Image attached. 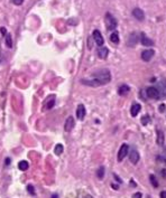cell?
I'll use <instances>...</instances> for the list:
<instances>
[{
	"label": "cell",
	"instance_id": "cell-34",
	"mask_svg": "<svg viewBox=\"0 0 166 198\" xmlns=\"http://www.w3.org/2000/svg\"><path fill=\"white\" fill-rule=\"evenodd\" d=\"M81 198H93L92 197V196H91V195H88V194H85V195H83L82 197Z\"/></svg>",
	"mask_w": 166,
	"mask_h": 198
},
{
	"label": "cell",
	"instance_id": "cell-6",
	"mask_svg": "<svg viewBox=\"0 0 166 198\" xmlns=\"http://www.w3.org/2000/svg\"><path fill=\"white\" fill-rule=\"evenodd\" d=\"M154 54H155V52H154L153 49H146V50H144V52L142 53V59L143 61H145V62H149V61L153 58Z\"/></svg>",
	"mask_w": 166,
	"mask_h": 198
},
{
	"label": "cell",
	"instance_id": "cell-35",
	"mask_svg": "<svg viewBox=\"0 0 166 198\" xmlns=\"http://www.w3.org/2000/svg\"><path fill=\"white\" fill-rule=\"evenodd\" d=\"M114 178H116V179H117V180H118V182H122V180H121V179H120V178H119V177H118V176H117V175H116V174H114Z\"/></svg>",
	"mask_w": 166,
	"mask_h": 198
},
{
	"label": "cell",
	"instance_id": "cell-7",
	"mask_svg": "<svg viewBox=\"0 0 166 198\" xmlns=\"http://www.w3.org/2000/svg\"><path fill=\"white\" fill-rule=\"evenodd\" d=\"M74 123H75L74 122V118L73 116H69V118L66 119L65 124H64V130L66 132H70L73 129V127H74Z\"/></svg>",
	"mask_w": 166,
	"mask_h": 198
},
{
	"label": "cell",
	"instance_id": "cell-13",
	"mask_svg": "<svg viewBox=\"0 0 166 198\" xmlns=\"http://www.w3.org/2000/svg\"><path fill=\"white\" fill-rule=\"evenodd\" d=\"M54 104H55V96H54V95H51V96L47 99V101L45 102L44 109H45V110H51V109L54 106Z\"/></svg>",
	"mask_w": 166,
	"mask_h": 198
},
{
	"label": "cell",
	"instance_id": "cell-31",
	"mask_svg": "<svg viewBox=\"0 0 166 198\" xmlns=\"http://www.w3.org/2000/svg\"><path fill=\"white\" fill-rule=\"evenodd\" d=\"M0 31H1V34H2V35H7V29H6L5 27L0 28Z\"/></svg>",
	"mask_w": 166,
	"mask_h": 198
},
{
	"label": "cell",
	"instance_id": "cell-37",
	"mask_svg": "<svg viewBox=\"0 0 166 198\" xmlns=\"http://www.w3.org/2000/svg\"><path fill=\"white\" fill-rule=\"evenodd\" d=\"M6 165H10V159H9V158H7V159H6Z\"/></svg>",
	"mask_w": 166,
	"mask_h": 198
},
{
	"label": "cell",
	"instance_id": "cell-1",
	"mask_svg": "<svg viewBox=\"0 0 166 198\" xmlns=\"http://www.w3.org/2000/svg\"><path fill=\"white\" fill-rule=\"evenodd\" d=\"M111 81V74L108 70H101L99 72H96V73L92 74L91 78L89 80H81V83L84 84V85H88V86H92V87H97V86H101V85H106Z\"/></svg>",
	"mask_w": 166,
	"mask_h": 198
},
{
	"label": "cell",
	"instance_id": "cell-15",
	"mask_svg": "<svg viewBox=\"0 0 166 198\" xmlns=\"http://www.w3.org/2000/svg\"><path fill=\"white\" fill-rule=\"evenodd\" d=\"M129 91H130V89H129L128 85L122 84V85L118 89V94H119V95H121V96H124V95H127V94L129 93Z\"/></svg>",
	"mask_w": 166,
	"mask_h": 198
},
{
	"label": "cell",
	"instance_id": "cell-23",
	"mask_svg": "<svg viewBox=\"0 0 166 198\" xmlns=\"http://www.w3.org/2000/svg\"><path fill=\"white\" fill-rule=\"evenodd\" d=\"M149 179H150V182H152V185L155 188L158 187V181H157V179H156V177L154 175H150V176H149Z\"/></svg>",
	"mask_w": 166,
	"mask_h": 198
},
{
	"label": "cell",
	"instance_id": "cell-18",
	"mask_svg": "<svg viewBox=\"0 0 166 198\" xmlns=\"http://www.w3.org/2000/svg\"><path fill=\"white\" fill-rule=\"evenodd\" d=\"M136 44H137V34H132V35L129 36V40H128V45L130 46V47H132V46H135Z\"/></svg>",
	"mask_w": 166,
	"mask_h": 198
},
{
	"label": "cell",
	"instance_id": "cell-10",
	"mask_svg": "<svg viewBox=\"0 0 166 198\" xmlns=\"http://www.w3.org/2000/svg\"><path fill=\"white\" fill-rule=\"evenodd\" d=\"M132 15H134V17L136 19H138L139 21H142L145 19V14H144V11L142 9H139V8H135L134 10H132Z\"/></svg>",
	"mask_w": 166,
	"mask_h": 198
},
{
	"label": "cell",
	"instance_id": "cell-3",
	"mask_svg": "<svg viewBox=\"0 0 166 198\" xmlns=\"http://www.w3.org/2000/svg\"><path fill=\"white\" fill-rule=\"evenodd\" d=\"M128 150H129L128 144H126V143L121 144L120 149H119V152H118V161H119V162H121V161L125 159V157L128 155Z\"/></svg>",
	"mask_w": 166,
	"mask_h": 198
},
{
	"label": "cell",
	"instance_id": "cell-4",
	"mask_svg": "<svg viewBox=\"0 0 166 198\" xmlns=\"http://www.w3.org/2000/svg\"><path fill=\"white\" fill-rule=\"evenodd\" d=\"M146 93H147V96L149 99H153V100H157L159 99V92L158 90L156 89V87H148L147 90H146Z\"/></svg>",
	"mask_w": 166,
	"mask_h": 198
},
{
	"label": "cell",
	"instance_id": "cell-20",
	"mask_svg": "<svg viewBox=\"0 0 166 198\" xmlns=\"http://www.w3.org/2000/svg\"><path fill=\"white\" fill-rule=\"evenodd\" d=\"M63 150H64L63 146L61 144V143H59V144H56L55 149H54V153H55V155H57V156H60V155H62V153H63Z\"/></svg>",
	"mask_w": 166,
	"mask_h": 198
},
{
	"label": "cell",
	"instance_id": "cell-30",
	"mask_svg": "<svg viewBox=\"0 0 166 198\" xmlns=\"http://www.w3.org/2000/svg\"><path fill=\"white\" fill-rule=\"evenodd\" d=\"M143 195L140 194V193H136V194L132 195V198H142Z\"/></svg>",
	"mask_w": 166,
	"mask_h": 198
},
{
	"label": "cell",
	"instance_id": "cell-33",
	"mask_svg": "<svg viewBox=\"0 0 166 198\" xmlns=\"http://www.w3.org/2000/svg\"><path fill=\"white\" fill-rule=\"evenodd\" d=\"M161 198H166V190L161 193Z\"/></svg>",
	"mask_w": 166,
	"mask_h": 198
},
{
	"label": "cell",
	"instance_id": "cell-25",
	"mask_svg": "<svg viewBox=\"0 0 166 198\" xmlns=\"http://www.w3.org/2000/svg\"><path fill=\"white\" fill-rule=\"evenodd\" d=\"M149 120H150V119H149V116H148V115H145V116H144V118L142 119V123H143V125L148 124Z\"/></svg>",
	"mask_w": 166,
	"mask_h": 198
},
{
	"label": "cell",
	"instance_id": "cell-29",
	"mask_svg": "<svg viewBox=\"0 0 166 198\" xmlns=\"http://www.w3.org/2000/svg\"><path fill=\"white\" fill-rule=\"evenodd\" d=\"M161 175H162L163 178H165V179H166V168H164V169H162V170H161Z\"/></svg>",
	"mask_w": 166,
	"mask_h": 198
},
{
	"label": "cell",
	"instance_id": "cell-24",
	"mask_svg": "<svg viewBox=\"0 0 166 198\" xmlns=\"http://www.w3.org/2000/svg\"><path fill=\"white\" fill-rule=\"evenodd\" d=\"M97 176L99 179H102L104 176V167H100L97 171Z\"/></svg>",
	"mask_w": 166,
	"mask_h": 198
},
{
	"label": "cell",
	"instance_id": "cell-5",
	"mask_svg": "<svg viewBox=\"0 0 166 198\" xmlns=\"http://www.w3.org/2000/svg\"><path fill=\"white\" fill-rule=\"evenodd\" d=\"M92 36H93V39L94 42H96V44H97L98 46H103V43H104V39L103 37H102V35H101V33L98 29H96V30L92 33Z\"/></svg>",
	"mask_w": 166,
	"mask_h": 198
},
{
	"label": "cell",
	"instance_id": "cell-39",
	"mask_svg": "<svg viewBox=\"0 0 166 198\" xmlns=\"http://www.w3.org/2000/svg\"><path fill=\"white\" fill-rule=\"evenodd\" d=\"M163 153H164V156L166 157V147H165V148H164V151H163Z\"/></svg>",
	"mask_w": 166,
	"mask_h": 198
},
{
	"label": "cell",
	"instance_id": "cell-16",
	"mask_svg": "<svg viewBox=\"0 0 166 198\" xmlns=\"http://www.w3.org/2000/svg\"><path fill=\"white\" fill-rule=\"evenodd\" d=\"M140 109H142V106H140V104H138V103H135V104H132V110H130V114H132V116H136V115L139 113Z\"/></svg>",
	"mask_w": 166,
	"mask_h": 198
},
{
	"label": "cell",
	"instance_id": "cell-26",
	"mask_svg": "<svg viewBox=\"0 0 166 198\" xmlns=\"http://www.w3.org/2000/svg\"><path fill=\"white\" fill-rule=\"evenodd\" d=\"M27 191L29 194H31L33 196H35V190H34V187L31 186V185H28L27 186Z\"/></svg>",
	"mask_w": 166,
	"mask_h": 198
},
{
	"label": "cell",
	"instance_id": "cell-32",
	"mask_svg": "<svg viewBox=\"0 0 166 198\" xmlns=\"http://www.w3.org/2000/svg\"><path fill=\"white\" fill-rule=\"evenodd\" d=\"M158 110H159V112H164V111H165V105H164V104L159 105V109H158Z\"/></svg>",
	"mask_w": 166,
	"mask_h": 198
},
{
	"label": "cell",
	"instance_id": "cell-8",
	"mask_svg": "<svg viewBox=\"0 0 166 198\" xmlns=\"http://www.w3.org/2000/svg\"><path fill=\"white\" fill-rule=\"evenodd\" d=\"M157 90H158V92H159V95L166 96V80H162L161 82H158Z\"/></svg>",
	"mask_w": 166,
	"mask_h": 198
},
{
	"label": "cell",
	"instance_id": "cell-19",
	"mask_svg": "<svg viewBox=\"0 0 166 198\" xmlns=\"http://www.w3.org/2000/svg\"><path fill=\"white\" fill-rule=\"evenodd\" d=\"M28 167H29V165H28V162L27 161H25V160H23V161H20V162L18 163V168H19L21 171L27 170Z\"/></svg>",
	"mask_w": 166,
	"mask_h": 198
},
{
	"label": "cell",
	"instance_id": "cell-2",
	"mask_svg": "<svg viewBox=\"0 0 166 198\" xmlns=\"http://www.w3.org/2000/svg\"><path fill=\"white\" fill-rule=\"evenodd\" d=\"M106 27H107L108 30H114L116 29L117 27V20H116V18L112 16L111 14H106Z\"/></svg>",
	"mask_w": 166,
	"mask_h": 198
},
{
	"label": "cell",
	"instance_id": "cell-11",
	"mask_svg": "<svg viewBox=\"0 0 166 198\" xmlns=\"http://www.w3.org/2000/svg\"><path fill=\"white\" fill-rule=\"evenodd\" d=\"M84 116H85V108L83 104H80L76 109V118L79 120H83Z\"/></svg>",
	"mask_w": 166,
	"mask_h": 198
},
{
	"label": "cell",
	"instance_id": "cell-12",
	"mask_svg": "<svg viewBox=\"0 0 166 198\" xmlns=\"http://www.w3.org/2000/svg\"><path fill=\"white\" fill-rule=\"evenodd\" d=\"M129 160H130V162L136 165V163L139 161V153L138 151H136V150H132V152L129 153Z\"/></svg>",
	"mask_w": 166,
	"mask_h": 198
},
{
	"label": "cell",
	"instance_id": "cell-17",
	"mask_svg": "<svg viewBox=\"0 0 166 198\" xmlns=\"http://www.w3.org/2000/svg\"><path fill=\"white\" fill-rule=\"evenodd\" d=\"M156 142H157L158 146L164 144V133L161 130H157V140H156Z\"/></svg>",
	"mask_w": 166,
	"mask_h": 198
},
{
	"label": "cell",
	"instance_id": "cell-38",
	"mask_svg": "<svg viewBox=\"0 0 166 198\" xmlns=\"http://www.w3.org/2000/svg\"><path fill=\"white\" fill-rule=\"evenodd\" d=\"M52 198H59V195H57V194H54V195H52Z\"/></svg>",
	"mask_w": 166,
	"mask_h": 198
},
{
	"label": "cell",
	"instance_id": "cell-21",
	"mask_svg": "<svg viewBox=\"0 0 166 198\" xmlns=\"http://www.w3.org/2000/svg\"><path fill=\"white\" fill-rule=\"evenodd\" d=\"M110 40L114 44H119V35H118V33H112L110 36Z\"/></svg>",
	"mask_w": 166,
	"mask_h": 198
},
{
	"label": "cell",
	"instance_id": "cell-22",
	"mask_svg": "<svg viewBox=\"0 0 166 198\" xmlns=\"http://www.w3.org/2000/svg\"><path fill=\"white\" fill-rule=\"evenodd\" d=\"M6 45H7L9 48L13 47V38H11L10 34H7V35H6Z\"/></svg>",
	"mask_w": 166,
	"mask_h": 198
},
{
	"label": "cell",
	"instance_id": "cell-14",
	"mask_svg": "<svg viewBox=\"0 0 166 198\" xmlns=\"http://www.w3.org/2000/svg\"><path fill=\"white\" fill-rule=\"evenodd\" d=\"M140 42H142L143 46H153L154 45V42H153L152 39H149L148 37L146 36V34H144V33L140 35Z\"/></svg>",
	"mask_w": 166,
	"mask_h": 198
},
{
	"label": "cell",
	"instance_id": "cell-9",
	"mask_svg": "<svg viewBox=\"0 0 166 198\" xmlns=\"http://www.w3.org/2000/svg\"><path fill=\"white\" fill-rule=\"evenodd\" d=\"M108 54H109V49L107 47H103V46L99 47V49H98V57L99 58L106 59L108 57Z\"/></svg>",
	"mask_w": 166,
	"mask_h": 198
},
{
	"label": "cell",
	"instance_id": "cell-27",
	"mask_svg": "<svg viewBox=\"0 0 166 198\" xmlns=\"http://www.w3.org/2000/svg\"><path fill=\"white\" fill-rule=\"evenodd\" d=\"M156 160L158 161V162H162V163H165L166 165V158H164V157H161V156H158L157 158H156Z\"/></svg>",
	"mask_w": 166,
	"mask_h": 198
},
{
	"label": "cell",
	"instance_id": "cell-28",
	"mask_svg": "<svg viewBox=\"0 0 166 198\" xmlns=\"http://www.w3.org/2000/svg\"><path fill=\"white\" fill-rule=\"evenodd\" d=\"M11 2L14 5H17V6H20L23 2H24V0H11Z\"/></svg>",
	"mask_w": 166,
	"mask_h": 198
},
{
	"label": "cell",
	"instance_id": "cell-36",
	"mask_svg": "<svg viewBox=\"0 0 166 198\" xmlns=\"http://www.w3.org/2000/svg\"><path fill=\"white\" fill-rule=\"evenodd\" d=\"M111 187H112V188H114V189H116V190H117V189H119V187H118L117 185H114V184H112V185H111Z\"/></svg>",
	"mask_w": 166,
	"mask_h": 198
}]
</instances>
